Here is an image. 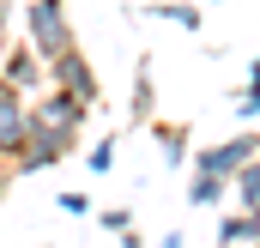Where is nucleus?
<instances>
[{
	"instance_id": "nucleus-1",
	"label": "nucleus",
	"mask_w": 260,
	"mask_h": 248,
	"mask_svg": "<svg viewBox=\"0 0 260 248\" xmlns=\"http://www.w3.org/2000/svg\"><path fill=\"white\" fill-rule=\"evenodd\" d=\"M24 43H30L43 61H55L61 49H73V18H67L61 0H30V6H24Z\"/></svg>"
},
{
	"instance_id": "nucleus-2",
	"label": "nucleus",
	"mask_w": 260,
	"mask_h": 248,
	"mask_svg": "<svg viewBox=\"0 0 260 248\" xmlns=\"http://www.w3.org/2000/svg\"><path fill=\"white\" fill-rule=\"evenodd\" d=\"M248 158H260V133H230L224 145H206V151H194V164L188 170H200V176H218V182H230Z\"/></svg>"
},
{
	"instance_id": "nucleus-3",
	"label": "nucleus",
	"mask_w": 260,
	"mask_h": 248,
	"mask_svg": "<svg viewBox=\"0 0 260 248\" xmlns=\"http://www.w3.org/2000/svg\"><path fill=\"white\" fill-rule=\"evenodd\" d=\"M43 67H49V79H55L61 91H73L79 103H91V109H97V97H103V85H97V73H91V61L79 55V43H73V49H61L55 61H43Z\"/></svg>"
},
{
	"instance_id": "nucleus-4",
	"label": "nucleus",
	"mask_w": 260,
	"mask_h": 248,
	"mask_svg": "<svg viewBox=\"0 0 260 248\" xmlns=\"http://www.w3.org/2000/svg\"><path fill=\"white\" fill-rule=\"evenodd\" d=\"M85 109H91V103H79L73 91H61V85H55V91H43V97L30 103V127H55V133H73V139H79Z\"/></svg>"
},
{
	"instance_id": "nucleus-5",
	"label": "nucleus",
	"mask_w": 260,
	"mask_h": 248,
	"mask_svg": "<svg viewBox=\"0 0 260 248\" xmlns=\"http://www.w3.org/2000/svg\"><path fill=\"white\" fill-rule=\"evenodd\" d=\"M67 151H73V133H55V127H30V133H24V145H18L12 158H18V170H24V176H37V170H55Z\"/></svg>"
},
{
	"instance_id": "nucleus-6",
	"label": "nucleus",
	"mask_w": 260,
	"mask_h": 248,
	"mask_svg": "<svg viewBox=\"0 0 260 248\" xmlns=\"http://www.w3.org/2000/svg\"><path fill=\"white\" fill-rule=\"evenodd\" d=\"M30 133V97H18L12 85H0V158H12Z\"/></svg>"
},
{
	"instance_id": "nucleus-7",
	"label": "nucleus",
	"mask_w": 260,
	"mask_h": 248,
	"mask_svg": "<svg viewBox=\"0 0 260 248\" xmlns=\"http://www.w3.org/2000/svg\"><path fill=\"white\" fill-rule=\"evenodd\" d=\"M43 79H49V67H43V55H37L30 43H18V49L6 55V67H0V85H12L18 97H30V91H43Z\"/></svg>"
},
{
	"instance_id": "nucleus-8",
	"label": "nucleus",
	"mask_w": 260,
	"mask_h": 248,
	"mask_svg": "<svg viewBox=\"0 0 260 248\" xmlns=\"http://www.w3.org/2000/svg\"><path fill=\"white\" fill-rule=\"evenodd\" d=\"M260 236V212H230L218 224V248H248Z\"/></svg>"
},
{
	"instance_id": "nucleus-9",
	"label": "nucleus",
	"mask_w": 260,
	"mask_h": 248,
	"mask_svg": "<svg viewBox=\"0 0 260 248\" xmlns=\"http://www.w3.org/2000/svg\"><path fill=\"white\" fill-rule=\"evenodd\" d=\"M230 188H236V200H242V212H260V158H248L236 176H230Z\"/></svg>"
},
{
	"instance_id": "nucleus-10",
	"label": "nucleus",
	"mask_w": 260,
	"mask_h": 248,
	"mask_svg": "<svg viewBox=\"0 0 260 248\" xmlns=\"http://www.w3.org/2000/svg\"><path fill=\"white\" fill-rule=\"evenodd\" d=\"M224 188H230V182H218V176H200V170H194L188 200H194V206H218V200H224Z\"/></svg>"
},
{
	"instance_id": "nucleus-11",
	"label": "nucleus",
	"mask_w": 260,
	"mask_h": 248,
	"mask_svg": "<svg viewBox=\"0 0 260 248\" xmlns=\"http://www.w3.org/2000/svg\"><path fill=\"white\" fill-rule=\"evenodd\" d=\"M157 145L170 164H188V127H157Z\"/></svg>"
},
{
	"instance_id": "nucleus-12",
	"label": "nucleus",
	"mask_w": 260,
	"mask_h": 248,
	"mask_svg": "<svg viewBox=\"0 0 260 248\" xmlns=\"http://www.w3.org/2000/svg\"><path fill=\"white\" fill-rule=\"evenodd\" d=\"M85 170H91V176H109V170H115V139H97V145L85 151Z\"/></svg>"
},
{
	"instance_id": "nucleus-13",
	"label": "nucleus",
	"mask_w": 260,
	"mask_h": 248,
	"mask_svg": "<svg viewBox=\"0 0 260 248\" xmlns=\"http://www.w3.org/2000/svg\"><path fill=\"white\" fill-rule=\"evenodd\" d=\"M151 18H176L182 30H200V6H188V0H176V6H151Z\"/></svg>"
},
{
	"instance_id": "nucleus-14",
	"label": "nucleus",
	"mask_w": 260,
	"mask_h": 248,
	"mask_svg": "<svg viewBox=\"0 0 260 248\" xmlns=\"http://www.w3.org/2000/svg\"><path fill=\"white\" fill-rule=\"evenodd\" d=\"M236 115H260V61L248 67V97L236 103Z\"/></svg>"
},
{
	"instance_id": "nucleus-15",
	"label": "nucleus",
	"mask_w": 260,
	"mask_h": 248,
	"mask_svg": "<svg viewBox=\"0 0 260 248\" xmlns=\"http://www.w3.org/2000/svg\"><path fill=\"white\" fill-rule=\"evenodd\" d=\"M133 115H151V73L139 67V79H133Z\"/></svg>"
},
{
	"instance_id": "nucleus-16",
	"label": "nucleus",
	"mask_w": 260,
	"mask_h": 248,
	"mask_svg": "<svg viewBox=\"0 0 260 248\" xmlns=\"http://www.w3.org/2000/svg\"><path fill=\"white\" fill-rule=\"evenodd\" d=\"M55 206H61L67 218H85V212H91V194H61Z\"/></svg>"
},
{
	"instance_id": "nucleus-17",
	"label": "nucleus",
	"mask_w": 260,
	"mask_h": 248,
	"mask_svg": "<svg viewBox=\"0 0 260 248\" xmlns=\"http://www.w3.org/2000/svg\"><path fill=\"white\" fill-rule=\"evenodd\" d=\"M103 224L121 236V230H133V212H127V206H115V212H103Z\"/></svg>"
},
{
	"instance_id": "nucleus-18",
	"label": "nucleus",
	"mask_w": 260,
	"mask_h": 248,
	"mask_svg": "<svg viewBox=\"0 0 260 248\" xmlns=\"http://www.w3.org/2000/svg\"><path fill=\"white\" fill-rule=\"evenodd\" d=\"M6 37H12V12L0 6V49H6Z\"/></svg>"
},
{
	"instance_id": "nucleus-19",
	"label": "nucleus",
	"mask_w": 260,
	"mask_h": 248,
	"mask_svg": "<svg viewBox=\"0 0 260 248\" xmlns=\"http://www.w3.org/2000/svg\"><path fill=\"white\" fill-rule=\"evenodd\" d=\"M157 248H188V242H182V230H170V236H164Z\"/></svg>"
},
{
	"instance_id": "nucleus-20",
	"label": "nucleus",
	"mask_w": 260,
	"mask_h": 248,
	"mask_svg": "<svg viewBox=\"0 0 260 248\" xmlns=\"http://www.w3.org/2000/svg\"><path fill=\"white\" fill-rule=\"evenodd\" d=\"M121 248H145V242H139V236H133V230H121Z\"/></svg>"
},
{
	"instance_id": "nucleus-21",
	"label": "nucleus",
	"mask_w": 260,
	"mask_h": 248,
	"mask_svg": "<svg viewBox=\"0 0 260 248\" xmlns=\"http://www.w3.org/2000/svg\"><path fill=\"white\" fill-rule=\"evenodd\" d=\"M0 194H6V164H0Z\"/></svg>"
}]
</instances>
